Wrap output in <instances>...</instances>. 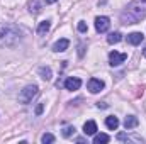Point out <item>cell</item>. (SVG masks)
I'll list each match as a JSON object with an SVG mask.
<instances>
[{
  "instance_id": "cell-1",
  "label": "cell",
  "mask_w": 146,
  "mask_h": 144,
  "mask_svg": "<svg viewBox=\"0 0 146 144\" xmlns=\"http://www.w3.org/2000/svg\"><path fill=\"white\" fill-rule=\"evenodd\" d=\"M146 17V0H133L121 14L122 24H138Z\"/></svg>"
},
{
  "instance_id": "cell-2",
  "label": "cell",
  "mask_w": 146,
  "mask_h": 144,
  "mask_svg": "<svg viewBox=\"0 0 146 144\" xmlns=\"http://www.w3.org/2000/svg\"><path fill=\"white\" fill-rule=\"evenodd\" d=\"M21 41V31L14 24L0 26V44L2 46H15Z\"/></svg>"
},
{
  "instance_id": "cell-3",
  "label": "cell",
  "mask_w": 146,
  "mask_h": 144,
  "mask_svg": "<svg viewBox=\"0 0 146 144\" xmlns=\"http://www.w3.org/2000/svg\"><path fill=\"white\" fill-rule=\"evenodd\" d=\"M36 93H37L36 85H27L24 90H21V93H19V102L26 105V104H29V102L36 97Z\"/></svg>"
},
{
  "instance_id": "cell-4",
  "label": "cell",
  "mask_w": 146,
  "mask_h": 144,
  "mask_svg": "<svg viewBox=\"0 0 146 144\" xmlns=\"http://www.w3.org/2000/svg\"><path fill=\"white\" fill-rule=\"evenodd\" d=\"M109 27H110V20H109V17H106V15H100V17H97L95 19V31L97 32H107L109 31Z\"/></svg>"
},
{
  "instance_id": "cell-5",
  "label": "cell",
  "mask_w": 146,
  "mask_h": 144,
  "mask_svg": "<svg viewBox=\"0 0 146 144\" xmlns=\"http://www.w3.org/2000/svg\"><path fill=\"white\" fill-rule=\"evenodd\" d=\"M126 59H127V54H126V53L112 51V53L109 54V65L110 66H119V65H122Z\"/></svg>"
},
{
  "instance_id": "cell-6",
  "label": "cell",
  "mask_w": 146,
  "mask_h": 144,
  "mask_svg": "<svg viewBox=\"0 0 146 144\" xmlns=\"http://www.w3.org/2000/svg\"><path fill=\"white\" fill-rule=\"evenodd\" d=\"M87 87H88L90 93H99L100 90H104V81L99 80V78H90L88 83H87Z\"/></svg>"
},
{
  "instance_id": "cell-7",
  "label": "cell",
  "mask_w": 146,
  "mask_h": 144,
  "mask_svg": "<svg viewBox=\"0 0 146 144\" xmlns=\"http://www.w3.org/2000/svg\"><path fill=\"white\" fill-rule=\"evenodd\" d=\"M80 87H82V80H80V78H76V76H72V78H68V80L65 81V88H66V90H70V92L78 90Z\"/></svg>"
},
{
  "instance_id": "cell-8",
  "label": "cell",
  "mask_w": 146,
  "mask_h": 144,
  "mask_svg": "<svg viewBox=\"0 0 146 144\" xmlns=\"http://www.w3.org/2000/svg\"><path fill=\"white\" fill-rule=\"evenodd\" d=\"M68 46H70V41L68 39H60V41H56L53 44V51L54 53H63V51L68 49Z\"/></svg>"
},
{
  "instance_id": "cell-9",
  "label": "cell",
  "mask_w": 146,
  "mask_h": 144,
  "mask_svg": "<svg viewBox=\"0 0 146 144\" xmlns=\"http://www.w3.org/2000/svg\"><path fill=\"white\" fill-rule=\"evenodd\" d=\"M83 132H85V136H95V132H97V124H95L94 120H87V122L83 124Z\"/></svg>"
},
{
  "instance_id": "cell-10",
  "label": "cell",
  "mask_w": 146,
  "mask_h": 144,
  "mask_svg": "<svg viewBox=\"0 0 146 144\" xmlns=\"http://www.w3.org/2000/svg\"><path fill=\"white\" fill-rule=\"evenodd\" d=\"M143 39H145V36H143L141 32H131V34L127 36V42L133 44V46H138V44H141Z\"/></svg>"
},
{
  "instance_id": "cell-11",
  "label": "cell",
  "mask_w": 146,
  "mask_h": 144,
  "mask_svg": "<svg viewBox=\"0 0 146 144\" xmlns=\"http://www.w3.org/2000/svg\"><path fill=\"white\" fill-rule=\"evenodd\" d=\"M138 124H139V120H138V117H134V115H127V117L124 119V127H126L127 131L138 127Z\"/></svg>"
},
{
  "instance_id": "cell-12",
  "label": "cell",
  "mask_w": 146,
  "mask_h": 144,
  "mask_svg": "<svg viewBox=\"0 0 146 144\" xmlns=\"http://www.w3.org/2000/svg\"><path fill=\"white\" fill-rule=\"evenodd\" d=\"M106 126L109 127L110 131H115V129L119 127V119H117L115 115H109V117L106 119Z\"/></svg>"
},
{
  "instance_id": "cell-13",
  "label": "cell",
  "mask_w": 146,
  "mask_h": 144,
  "mask_svg": "<svg viewBox=\"0 0 146 144\" xmlns=\"http://www.w3.org/2000/svg\"><path fill=\"white\" fill-rule=\"evenodd\" d=\"M49 27H51V22H49V20L39 22V26H37V34H39V36H44V34L49 31Z\"/></svg>"
},
{
  "instance_id": "cell-14",
  "label": "cell",
  "mask_w": 146,
  "mask_h": 144,
  "mask_svg": "<svg viewBox=\"0 0 146 144\" xmlns=\"http://www.w3.org/2000/svg\"><path fill=\"white\" fill-rule=\"evenodd\" d=\"M27 7H29V12L31 14H39L41 12V2L39 0H31Z\"/></svg>"
},
{
  "instance_id": "cell-15",
  "label": "cell",
  "mask_w": 146,
  "mask_h": 144,
  "mask_svg": "<svg viewBox=\"0 0 146 144\" xmlns=\"http://www.w3.org/2000/svg\"><path fill=\"white\" fill-rule=\"evenodd\" d=\"M121 39H122V34L121 32H110L109 37H107V42L109 44H117Z\"/></svg>"
},
{
  "instance_id": "cell-16",
  "label": "cell",
  "mask_w": 146,
  "mask_h": 144,
  "mask_svg": "<svg viewBox=\"0 0 146 144\" xmlns=\"http://www.w3.org/2000/svg\"><path fill=\"white\" fill-rule=\"evenodd\" d=\"M109 141H110V137L107 134H95V137H94V143L95 144H106Z\"/></svg>"
},
{
  "instance_id": "cell-17",
  "label": "cell",
  "mask_w": 146,
  "mask_h": 144,
  "mask_svg": "<svg viewBox=\"0 0 146 144\" xmlns=\"http://www.w3.org/2000/svg\"><path fill=\"white\" fill-rule=\"evenodd\" d=\"M39 75L42 80H51V68H48V66L39 68Z\"/></svg>"
},
{
  "instance_id": "cell-18",
  "label": "cell",
  "mask_w": 146,
  "mask_h": 144,
  "mask_svg": "<svg viewBox=\"0 0 146 144\" xmlns=\"http://www.w3.org/2000/svg\"><path fill=\"white\" fill-rule=\"evenodd\" d=\"M61 134H63V137H72L73 134H75V127H73V126H68V127H65Z\"/></svg>"
},
{
  "instance_id": "cell-19",
  "label": "cell",
  "mask_w": 146,
  "mask_h": 144,
  "mask_svg": "<svg viewBox=\"0 0 146 144\" xmlns=\"http://www.w3.org/2000/svg\"><path fill=\"white\" fill-rule=\"evenodd\" d=\"M41 141H42L44 144H48V143H54V136H53V134H42Z\"/></svg>"
},
{
  "instance_id": "cell-20",
  "label": "cell",
  "mask_w": 146,
  "mask_h": 144,
  "mask_svg": "<svg viewBox=\"0 0 146 144\" xmlns=\"http://www.w3.org/2000/svg\"><path fill=\"white\" fill-rule=\"evenodd\" d=\"M78 31H80V32H87V24L80 20V22H78Z\"/></svg>"
},
{
  "instance_id": "cell-21",
  "label": "cell",
  "mask_w": 146,
  "mask_h": 144,
  "mask_svg": "<svg viewBox=\"0 0 146 144\" xmlns=\"http://www.w3.org/2000/svg\"><path fill=\"white\" fill-rule=\"evenodd\" d=\"M42 110H44V104H39V105L36 107V114H37V115H41V114H42Z\"/></svg>"
},
{
  "instance_id": "cell-22",
  "label": "cell",
  "mask_w": 146,
  "mask_h": 144,
  "mask_svg": "<svg viewBox=\"0 0 146 144\" xmlns=\"http://www.w3.org/2000/svg\"><path fill=\"white\" fill-rule=\"evenodd\" d=\"M48 3H54V2H58V0H46Z\"/></svg>"
},
{
  "instance_id": "cell-23",
  "label": "cell",
  "mask_w": 146,
  "mask_h": 144,
  "mask_svg": "<svg viewBox=\"0 0 146 144\" xmlns=\"http://www.w3.org/2000/svg\"><path fill=\"white\" fill-rule=\"evenodd\" d=\"M143 54H145V58H146V48H145V51H143Z\"/></svg>"
}]
</instances>
